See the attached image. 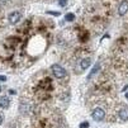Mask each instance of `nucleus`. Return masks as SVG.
Wrapping results in <instances>:
<instances>
[{"instance_id":"nucleus-1","label":"nucleus","mask_w":128,"mask_h":128,"mask_svg":"<svg viewBox=\"0 0 128 128\" xmlns=\"http://www.w3.org/2000/svg\"><path fill=\"white\" fill-rule=\"evenodd\" d=\"M51 70H52V74L54 75V78H57V79H62L66 76V70L60 65H53Z\"/></svg>"},{"instance_id":"nucleus-2","label":"nucleus","mask_w":128,"mask_h":128,"mask_svg":"<svg viewBox=\"0 0 128 128\" xmlns=\"http://www.w3.org/2000/svg\"><path fill=\"white\" fill-rule=\"evenodd\" d=\"M20 18H22V14L19 12H13L8 15V20H9L10 24H16L20 20Z\"/></svg>"},{"instance_id":"nucleus-3","label":"nucleus","mask_w":128,"mask_h":128,"mask_svg":"<svg viewBox=\"0 0 128 128\" xmlns=\"http://www.w3.org/2000/svg\"><path fill=\"white\" fill-rule=\"evenodd\" d=\"M104 117H105V113H104L103 109H100V108H96L95 110L93 112V118L95 120H103Z\"/></svg>"},{"instance_id":"nucleus-4","label":"nucleus","mask_w":128,"mask_h":128,"mask_svg":"<svg viewBox=\"0 0 128 128\" xmlns=\"http://www.w3.org/2000/svg\"><path fill=\"white\" fill-rule=\"evenodd\" d=\"M127 12H128V2H127V0H124V2H122V3L119 4L118 14H119V15H124Z\"/></svg>"},{"instance_id":"nucleus-5","label":"nucleus","mask_w":128,"mask_h":128,"mask_svg":"<svg viewBox=\"0 0 128 128\" xmlns=\"http://www.w3.org/2000/svg\"><path fill=\"white\" fill-rule=\"evenodd\" d=\"M9 104H10V102H9V99H8V96H2L0 98V108H8L9 106Z\"/></svg>"},{"instance_id":"nucleus-6","label":"nucleus","mask_w":128,"mask_h":128,"mask_svg":"<svg viewBox=\"0 0 128 128\" xmlns=\"http://www.w3.org/2000/svg\"><path fill=\"white\" fill-rule=\"evenodd\" d=\"M119 118L122 120H127L128 119V109L127 108H123L122 110L119 112Z\"/></svg>"},{"instance_id":"nucleus-7","label":"nucleus","mask_w":128,"mask_h":128,"mask_svg":"<svg viewBox=\"0 0 128 128\" xmlns=\"http://www.w3.org/2000/svg\"><path fill=\"white\" fill-rule=\"evenodd\" d=\"M90 64H91L90 58H84V60L81 61V64H80V67H81L82 70H86V68L90 66Z\"/></svg>"},{"instance_id":"nucleus-8","label":"nucleus","mask_w":128,"mask_h":128,"mask_svg":"<svg viewBox=\"0 0 128 128\" xmlns=\"http://www.w3.org/2000/svg\"><path fill=\"white\" fill-rule=\"evenodd\" d=\"M98 68H99V65H95V67H94L93 70H91V72H90V75H89V78H91V76H93V75L95 74V72L98 71Z\"/></svg>"},{"instance_id":"nucleus-9","label":"nucleus","mask_w":128,"mask_h":128,"mask_svg":"<svg viewBox=\"0 0 128 128\" xmlns=\"http://www.w3.org/2000/svg\"><path fill=\"white\" fill-rule=\"evenodd\" d=\"M74 18H75V15L72 14V13H70V14H66V20H74Z\"/></svg>"},{"instance_id":"nucleus-10","label":"nucleus","mask_w":128,"mask_h":128,"mask_svg":"<svg viewBox=\"0 0 128 128\" xmlns=\"http://www.w3.org/2000/svg\"><path fill=\"white\" fill-rule=\"evenodd\" d=\"M88 127H89V123L88 122H84V123L80 124V128H88Z\"/></svg>"},{"instance_id":"nucleus-11","label":"nucleus","mask_w":128,"mask_h":128,"mask_svg":"<svg viewBox=\"0 0 128 128\" xmlns=\"http://www.w3.org/2000/svg\"><path fill=\"white\" fill-rule=\"evenodd\" d=\"M5 80H6V78L4 75H0V81H5Z\"/></svg>"},{"instance_id":"nucleus-12","label":"nucleus","mask_w":128,"mask_h":128,"mask_svg":"<svg viewBox=\"0 0 128 128\" xmlns=\"http://www.w3.org/2000/svg\"><path fill=\"white\" fill-rule=\"evenodd\" d=\"M3 120H4V117L0 114V126H2V123H3Z\"/></svg>"},{"instance_id":"nucleus-13","label":"nucleus","mask_w":128,"mask_h":128,"mask_svg":"<svg viewBox=\"0 0 128 128\" xmlns=\"http://www.w3.org/2000/svg\"><path fill=\"white\" fill-rule=\"evenodd\" d=\"M66 4V0H61V2H60V5H65Z\"/></svg>"},{"instance_id":"nucleus-14","label":"nucleus","mask_w":128,"mask_h":128,"mask_svg":"<svg viewBox=\"0 0 128 128\" xmlns=\"http://www.w3.org/2000/svg\"><path fill=\"white\" fill-rule=\"evenodd\" d=\"M126 96H127V98H128V93H127V95H126Z\"/></svg>"},{"instance_id":"nucleus-15","label":"nucleus","mask_w":128,"mask_h":128,"mask_svg":"<svg viewBox=\"0 0 128 128\" xmlns=\"http://www.w3.org/2000/svg\"><path fill=\"white\" fill-rule=\"evenodd\" d=\"M8 128H14V127H8Z\"/></svg>"},{"instance_id":"nucleus-16","label":"nucleus","mask_w":128,"mask_h":128,"mask_svg":"<svg viewBox=\"0 0 128 128\" xmlns=\"http://www.w3.org/2000/svg\"><path fill=\"white\" fill-rule=\"evenodd\" d=\"M0 91H2V86H0Z\"/></svg>"}]
</instances>
